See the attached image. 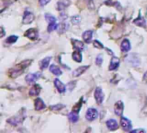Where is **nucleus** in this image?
<instances>
[{"label": "nucleus", "instance_id": "33", "mask_svg": "<svg viewBox=\"0 0 147 133\" xmlns=\"http://www.w3.org/2000/svg\"><path fill=\"white\" fill-rule=\"evenodd\" d=\"M93 45H94V47H95V48H96V49H103V48H104L103 44V43H101L99 41H97V40L94 41Z\"/></svg>", "mask_w": 147, "mask_h": 133}, {"label": "nucleus", "instance_id": "1", "mask_svg": "<svg viewBox=\"0 0 147 133\" xmlns=\"http://www.w3.org/2000/svg\"><path fill=\"white\" fill-rule=\"evenodd\" d=\"M31 60H25L22 62H20L19 64H17L15 68H12L9 70V76L11 78H17L18 76L22 75L24 73V69L27 68L30 63H31Z\"/></svg>", "mask_w": 147, "mask_h": 133}, {"label": "nucleus", "instance_id": "31", "mask_svg": "<svg viewBox=\"0 0 147 133\" xmlns=\"http://www.w3.org/2000/svg\"><path fill=\"white\" fill-rule=\"evenodd\" d=\"M71 21H72V23L73 24H78V23H80V21H81V17L78 16V15L73 16V17H72Z\"/></svg>", "mask_w": 147, "mask_h": 133}, {"label": "nucleus", "instance_id": "35", "mask_svg": "<svg viewBox=\"0 0 147 133\" xmlns=\"http://www.w3.org/2000/svg\"><path fill=\"white\" fill-rule=\"evenodd\" d=\"M131 132H145V130H144V129H137V130H131Z\"/></svg>", "mask_w": 147, "mask_h": 133}, {"label": "nucleus", "instance_id": "11", "mask_svg": "<svg viewBox=\"0 0 147 133\" xmlns=\"http://www.w3.org/2000/svg\"><path fill=\"white\" fill-rule=\"evenodd\" d=\"M70 5H71V1H70V0H59L57 5H56L57 11H62L65 9H66Z\"/></svg>", "mask_w": 147, "mask_h": 133}, {"label": "nucleus", "instance_id": "5", "mask_svg": "<svg viewBox=\"0 0 147 133\" xmlns=\"http://www.w3.org/2000/svg\"><path fill=\"white\" fill-rule=\"evenodd\" d=\"M23 118H24V115L23 116V113L20 112L18 115L14 116V117L9 118V119L7 120V122H8L9 124H11V125L17 126V125H18L19 124H21V123L23 121Z\"/></svg>", "mask_w": 147, "mask_h": 133}, {"label": "nucleus", "instance_id": "32", "mask_svg": "<svg viewBox=\"0 0 147 133\" xmlns=\"http://www.w3.org/2000/svg\"><path fill=\"white\" fill-rule=\"evenodd\" d=\"M103 55L99 54V55H98L96 56V58H95V64H96L97 66H101L102 63H103Z\"/></svg>", "mask_w": 147, "mask_h": 133}, {"label": "nucleus", "instance_id": "15", "mask_svg": "<svg viewBox=\"0 0 147 133\" xmlns=\"http://www.w3.org/2000/svg\"><path fill=\"white\" fill-rule=\"evenodd\" d=\"M41 91V86L39 85V84H34L31 88H30V90H29V95L30 96H37L40 94Z\"/></svg>", "mask_w": 147, "mask_h": 133}, {"label": "nucleus", "instance_id": "28", "mask_svg": "<svg viewBox=\"0 0 147 133\" xmlns=\"http://www.w3.org/2000/svg\"><path fill=\"white\" fill-rule=\"evenodd\" d=\"M18 40V36L17 35H10L7 39H6V41H5V42L6 43H8V44H13V43H15Z\"/></svg>", "mask_w": 147, "mask_h": 133}, {"label": "nucleus", "instance_id": "20", "mask_svg": "<svg viewBox=\"0 0 147 133\" xmlns=\"http://www.w3.org/2000/svg\"><path fill=\"white\" fill-rule=\"evenodd\" d=\"M72 46L76 50H78V51L83 50L84 45H83V41H81L79 40H72Z\"/></svg>", "mask_w": 147, "mask_h": 133}, {"label": "nucleus", "instance_id": "36", "mask_svg": "<svg viewBox=\"0 0 147 133\" xmlns=\"http://www.w3.org/2000/svg\"><path fill=\"white\" fill-rule=\"evenodd\" d=\"M1 31H2V35H1V37H3V36H5V30H4V28H3V27L1 28Z\"/></svg>", "mask_w": 147, "mask_h": 133}, {"label": "nucleus", "instance_id": "19", "mask_svg": "<svg viewBox=\"0 0 147 133\" xmlns=\"http://www.w3.org/2000/svg\"><path fill=\"white\" fill-rule=\"evenodd\" d=\"M89 68V65H86V66H81V67H79V68H77L75 71H73V73H72V75L74 76V77H78V76H80L81 74H83L88 68Z\"/></svg>", "mask_w": 147, "mask_h": 133}, {"label": "nucleus", "instance_id": "37", "mask_svg": "<svg viewBox=\"0 0 147 133\" xmlns=\"http://www.w3.org/2000/svg\"><path fill=\"white\" fill-rule=\"evenodd\" d=\"M144 80L147 81V72L144 74Z\"/></svg>", "mask_w": 147, "mask_h": 133}, {"label": "nucleus", "instance_id": "7", "mask_svg": "<svg viewBox=\"0 0 147 133\" xmlns=\"http://www.w3.org/2000/svg\"><path fill=\"white\" fill-rule=\"evenodd\" d=\"M35 19L34 15L28 11H26L23 14V24H29L32 23Z\"/></svg>", "mask_w": 147, "mask_h": 133}, {"label": "nucleus", "instance_id": "25", "mask_svg": "<svg viewBox=\"0 0 147 133\" xmlns=\"http://www.w3.org/2000/svg\"><path fill=\"white\" fill-rule=\"evenodd\" d=\"M68 118L69 120L72 122V123H77L78 121V118H79V116H78V113L75 111H72V112L69 113L68 115Z\"/></svg>", "mask_w": 147, "mask_h": 133}, {"label": "nucleus", "instance_id": "30", "mask_svg": "<svg viewBox=\"0 0 147 133\" xmlns=\"http://www.w3.org/2000/svg\"><path fill=\"white\" fill-rule=\"evenodd\" d=\"M65 105H62V104H58V105H53L50 106V109L53 110V111H60L63 108H65Z\"/></svg>", "mask_w": 147, "mask_h": 133}, {"label": "nucleus", "instance_id": "3", "mask_svg": "<svg viewBox=\"0 0 147 133\" xmlns=\"http://www.w3.org/2000/svg\"><path fill=\"white\" fill-rule=\"evenodd\" d=\"M85 118L88 121H94L95 119H97L98 118V111L95 108H89L86 111L85 113Z\"/></svg>", "mask_w": 147, "mask_h": 133}, {"label": "nucleus", "instance_id": "2", "mask_svg": "<svg viewBox=\"0 0 147 133\" xmlns=\"http://www.w3.org/2000/svg\"><path fill=\"white\" fill-rule=\"evenodd\" d=\"M125 62L126 64H128L129 66L131 67H133V68H137L140 65V58L138 56V55L135 54V53H132V54H129L127 55L126 57H125Z\"/></svg>", "mask_w": 147, "mask_h": 133}, {"label": "nucleus", "instance_id": "18", "mask_svg": "<svg viewBox=\"0 0 147 133\" xmlns=\"http://www.w3.org/2000/svg\"><path fill=\"white\" fill-rule=\"evenodd\" d=\"M46 108V105L44 103V101L40 99V98H37L34 100V109L36 111H40Z\"/></svg>", "mask_w": 147, "mask_h": 133}, {"label": "nucleus", "instance_id": "34", "mask_svg": "<svg viewBox=\"0 0 147 133\" xmlns=\"http://www.w3.org/2000/svg\"><path fill=\"white\" fill-rule=\"evenodd\" d=\"M50 1H51V0H39V5L40 6H45Z\"/></svg>", "mask_w": 147, "mask_h": 133}, {"label": "nucleus", "instance_id": "8", "mask_svg": "<svg viewBox=\"0 0 147 133\" xmlns=\"http://www.w3.org/2000/svg\"><path fill=\"white\" fill-rule=\"evenodd\" d=\"M41 73L40 72H38V73H34V74H28L26 78H25V80L26 82H28V84H34L37 80H39L40 77H41Z\"/></svg>", "mask_w": 147, "mask_h": 133}, {"label": "nucleus", "instance_id": "16", "mask_svg": "<svg viewBox=\"0 0 147 133\" xmlns=\"http://www.w3.org/2000/svg\"><path fill=\"white\" fill-rule=\"evenodd\" d=\"M121 49L122 52H128L131 49V43L128 39H124L121 43Z\"/></svg>", "mask_w": 147, "mask_h": 133}, {"label": "nucleus", "instance_id": "4", "mask_svg": "<svg viewBox=\"0 0 147 133\" xmlns=\"http://www.w3.org/2000/svg\"><path fill=\"white\" fill-rule=\"evenodd\" d=\"M94 96H95V100L97 104L101 105L103 102V100H104V93H103V89L101 87H96L95 88Z\"/></svg>", "mask_w": 147, "mask_h": 133}, {"label": "nucleus", "instance_id": "12", "mask_svg": "<svg viewBox=\"0 0 147 133\" xmlns=\"http://www.w3.org/2000/svg\"><path fill=\"white\" fill-rule=\"evenodd\" d=\"M124 111V104L121 100L117 101L115 104V113L117 116H121Z\"/></svg>", "mask_w": 147, "mask_h": 133}, {"label": "nucleus", "instance_id": "24", "mask_svg": "<svg viewBox=\"0 0 147 133\" xmlns=\"http://www.w3.org/2000/svg\"><path fill=\"white\" fill-rule=\"evenodd\" d=\"M68 29H69V24H68L67 23L62 21L61 23L59 24V26H58V32H59L60 34H63V33H65Z\"/></svg>", "mask_w": 147, "mask_h": 133}, {"label": "nucleus", "instance_id": "27", "mask_svg": "<svg viewBox=\"0 0 147 133\" xmlns=\"http://www.w3.org/2000/svg\"><path fill=\"white\" fill-rule=\"evenodd\" d=\"M58 26H59V24L56 22L49 23L48 26H47V32H53L54 30L58 29Z\"/></svg>", "mask_w": 147, "mask_h": 133}, {"label": "nucleus", "instance_id": "23", "mask_svg": "<svg viewBox=\"0 0 147 133\" xmlns=\"http://www.w3.org/2000/svg\"><path fill=\"white\" fill-rule=\"evenodd\" d=\"M133 23H134V24H136V25H138L139 27H145L146 26V21H145V19L142 16H140V15L138 16V18H136L133 21Z\"/></svg>", "mask_w": 147, "mask_h": 133}, {"label": "nucleus", "instance_id": "6", "mask_svg": "<svg viewBox=\"0 0 147 133\" xmlns=\"http://www.w3.org/2000/svg\"><path fill=\"white\" fill-rule=\"evenodd\" d=\"M121 125L125 131H131L132 130V122L126 117L121 118Z\"/></svg>", "mask_w": 147, "mask_h": 133}, {"label": "nucleus", "instance_id": "13", "mask_svg": "<svg viewBox=\"0 0 147 133\" xmlns=\"http://www.w3.org/2000/svg\"><path fill=\"white\" fill-rule=\"evenodd\" d=\"M120 66V60L118 57L116 56H113L111 58V61H110V64H109V71H113V70H116Z\"/></svg>", "mask_w": 147, "mask_h": 133}, {"label": "nucleus", "instance_id": "9", "mask_svg": "<svg viewBox=\"0 0 147 133\" xmlns=\"http://www.w3.org/2000/svg\"><path fill=\"white\" fill-rule=\"evenodd\" d=\"M25 36L29 38L30 40H36L39 36V31L37 29H34V28L28 29L25 32Z\"/></svg>", "mask_w": 147, "mask_h": 133}, {"label": "nucleus", "instance_id": "14", "mask_svg": "<svg viewBox=\"0 0 147 133\" xmlns=\"http://www.w3.org/2000/svg\"><path fill=\"white\" fill-rule=\"evenodd\" d=\"M106 126L107 128L109 130H115L118 129L119 127V124H118V122L114 119V118H110L109 120H107L106 122Z\"/></svg>", "mask_w": 147, "mask_h": 133}, {"label": "nucleus", "instance_id": "22", "mask_svg": "<svg viewBox=\"0 0 147 133\" xmlns=\"http://www.w3.org/2000/svg\"><path fill=\"white\" fill-rule=\"evenodd\" d=\"M49 70H50V72H51L53 74H54V75H56V76H60V75L62 74L61 69H60L57 65H55V64H52V65L50 66V68H49Z\"/></svg>", "mask_w": 147, "mask_h": 133}, {"label": "nucleus", "instance_id": "10", "mask_svg": "<svg viewBox=\"0 0 147 133\" xmlns=\"http://www.w3.org/2000/svg\"><path fill=\"white\" fill-rule=\"evenodd\" d=\"M54 86L56 87V89L58 90L59 93L60 94H64L66 90V85L60 81L58 78H56L54 80Z\"/></svg>", "mask_w": 147, "mask_h": 133}, {"label": "nucleus", "instance_id": "29", "mask_svg": "<svg viewBox=\"0 0 147 133\" xmlns=\"http://www.w3.org/2000/svg\"><path fill=\"white\" fill-rule=\"evenodd\" d=\"M45 19L48 22V23H54V22H56L57 19L55 17H54L53 15L51 14H48V13H46L45 14Z\"/></svg>", "mask_w": 147, "mask_h": 133}, {"label": "nucleus", "instance_id": "17", "mask_svg": "<svg viewBox=\"0 0 147 133\" xmlns=\"http://www.w3.org/2000/svg\"><path fill=\"white\" fill-rule=\"evenodd\" d=\"M83 40L85 43H90L93 37V31L92 30H86L83 33Z\"/></svg>", "mask_w": 147, "mask_h": 133}, {"label": "nucleus", "instance_id": "26", "mask_svg": "<svg viewBox=\"0 0 147 133\" xmlns=\"http://www.w3.org/2000/svg\"><path fill=\"white\" fill-rule=\"evenodd\" d=\"M72 59L73 61H75L76 62H81L82 61V55H81V51L76 50L72 53Z\"/></svg>", "mask_w": 147, "mask_h": 133}, {"label": "nucleus", "instance_id": "21", "mask_svg": "<svg viewBox=\"0 0 147 133\" xmlns=\"http://www.w3.org/2000/svg\"><path fill=\"white\" fill-rule=\"evenodd\" d=\"M51 60H52V57H50V56H47V57L44 58L43 60H41V61H40V68L42 70L47 68L48 66H49V64H50Z\"/></svg>", "mask_w": 147, "mask_h": 133}]
</instances>
